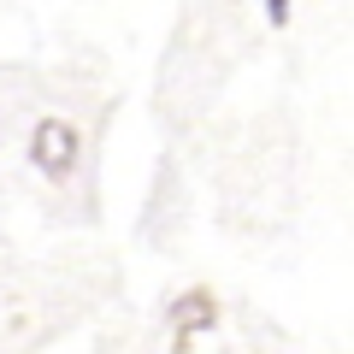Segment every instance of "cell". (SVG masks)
Returning <instances> with one entry per match:
<instances>
[{"mask_svg": "<svg viewBox=\"0 0 354 354\" xmlns=\"http://www.w3.org/2000/svg\"><path fill=\"white\" fill-rule=\"evenodd\" d=\"M30 165H36L41 177H53V183H65V177L77 171V130L65 124V118L36 124V136H30Z\"/></svg>", "mask_w": 354, "mask_h": 354, "instance_id": "6da1fadb", "label": "cell"}, {"mask_svg": "<svg viewBox=\"0 0 354 354\" xmlns=\"http://www.w3.org/2000/svg\"><path fill=\"white\" fill-rule=\"evenodd\" d=\"M260 6H266V24H272V30H283L290 12H295V0H260Z\"/></svg>", "mask_w": 354, "mask_h": 354, "instance_id": "3957f363", "label": "cell"}, {"mask_svg": "<svg viewBox=\"0 0 354 354\" xmlns=\"http://www.w3.org/2000/svg\"><path fill=\"white\" fill-rule=\"evenodd\" d=\"M165 319H171L177 342H195V337H207L218 325V301H213V290H189V295H177L165 307Z\"/></svg>", "mask_w": 354, "mask_h": 354, "instance_id": "7a4b0ae2", "label": "cell"}]
</instances>
